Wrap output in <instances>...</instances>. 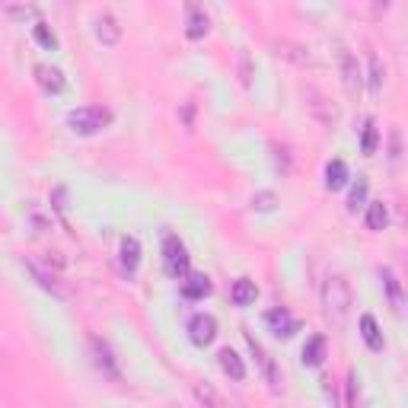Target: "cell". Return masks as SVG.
Returning a JSON list of instances; mask_svg holds the SVG:
<instances>
[{
  "label": "cell",
  "mask_w": 408,
  "mask_h": 408,
  "mask_svg": "<svg viewBox=\"0 0 408 408\" xmlns=\"http://www.w3.org/2000/svg\"><path fill=\"white\" fill-rule=\"evenodd\" d=\"M112 121V112L102 106H83V108H73L71 115H67V125H71L73 134H83V138H90V134H99L102 128Z\"/></svg>",
  "instance_id": "6da1fadb"
},
{
  "label": "cell",
  "mask_w": 408,
  "mask_h": 408,
  "mask_svg": "<svg viewBox=\"0 0 408 408\" xmlns=\"http://www.w3.org/2000/svg\"><path fill=\"white\" fill-rule=\"evenodd\" d=\"M322 303H325V310H329L332 316L342 319L345 312L351 310V303H355V297H351V284L345 281L342 275L325 277V284H322Z\"/></svg>",
  "instance_id": "7a4b0ae2"
},
{
  "label": "cell",
  "mask_w": 408,
  "mask_h": 408,
  "mask_svg": "<svg viewBox=\"0 0 408 408\" xmlns=\"http://www.w3.org/2000/svg\"><path fill=\"white\" fill-rule=\"evenodd\" d=\"M188 253L185 246H182L179 236H166L163 240V271H166L169 277H175V281H182V277L188 275Z\"/></svg>",
  "instance_id": "3957f363"
},
{
  "label": "cell",
  "mask_w": 408,
  "mask_h": 408,
  "mask_svg": "<svg viewBox=\"0 0 408 408\" xmlns=\"http://www.w3.org/2000/svg\"><path fill=\"white\" fill-rule=\"evenodd\" d=\"M364 73H360V64L357 58L351 51H342V83H345V93H348L351 99L360 96V83H364Z\"/></svg>",
  "instance_id": "277c9868"
},
{
  "label": "cell",
  "mask_w": 408,
  "mask_h": 408,
  "mask_svg": "<svg viewBox=\"0 0 408 408\" xmlns=\"http://www.w3.org/2000/svg\"><path fill=\"white\" fill-rule=\"evenodd\" d=\"M217 335V322L214 316H208V312H198V316H192V322H188V338H192L195 345H210Z\"/></svg>",
  "instance_id": "5b68a950"
},
{
  "label": "cell",
  "mask_w": 408,
  "mask_h": 408,
  "mask_svg": "<svg viewBox=\"0 0 408 408\" xmlns=\"http://www.w3.org/2000/svg\"><path fill=\"white\" fill-rule=\"evenodd\" d=\"M36 80H39V86H42L45 93H64V86H67L64 73H61L58 67H51V64H39L36 67Z\"/></svg>",
  "instance_id": "8992f818"
},
{
  "label": "cell",
  "mask_w": 408,
  "mask_h": 408,
  "mask_svg": "<svg viewBox=\"0 0 408 408\" xmlns=\"http://www.w3.org/2000/svg\"><path fill=\"white\" fill-rule=\"evenodd\" d=\"M265 322L271 325V332H275V335H284V338L294 335V332H297V319L290 316V312L284 310V306H281V310L265 312Z\"/></svg>",
  "instance_id": "52a82bcc"
},
{
  "label": "cell",
  "mask_w": 408,
  "mask_h": 408,
  "mask_svg": "<svg viewBox=\"0 0 408 408\" xmlns=\"http://www.w3.org/2000/svg\"><path fill=\"white\" fill-rule=\"evenodd\" d=\"M210 294V281L204 275H185L182 277V297L185 300H204Z\"/></svg>",
  "instance_id": "ba28073f"
},
{
  "label": "cell",
  "mask_w": 408,
  "mask_h": 408,
  "mask_svg": "<svg viewBox=\"0 0 408 408\" xmlns=\"http://www.w3.org/2000/svg\"><path fill=\"white\" fill-rule=\"evenodd\" d=\"M96 36H99L102 45H115L121 39V26H118V19H115L112 13H102V16L96 19Z\"/></svg>",
  "instance_id": "9c48e42d"
},
{
  "label": "cell",
  "mask_w": 408,
  "mask_h": 408,
  "mask_svg": "<svg viewBox=\"0 0 408 408\" xmlns=\"http://www.w3.org/2000/svg\"><path fill=\"white\" fill-rule=\"evenodd\" d=\"M138 262H141V243L134 240V236H125V240H121V271L134 275Z\"/></svg>",
  "instance_id": "30bf717a"
},
{
  "label": "cell",
  "mask_w": 408,
  "mask_h": 408,
  "mask_svg": "<svg viewBox=\"0 0 408 408\" xmlns=\"http://www.w3.org/2000/svg\"><path fill=\"white\" fill-rule=\"evenodd\" d=\"M360 335H364V342H367V348L370 351H383V332H379L377 319H373L370 312L360 316Z\"/></svg>",
  "instance_id": "8fae6325"
},
{
  "label": "cell",
  "mask_w": 408,
  "mask_h": 408,
  "mask_svg": "<svg viewBox=\"0 0 408 408\" xmlns=\"http://www.w3.org/2000/svg\"><path fill=\"white\" fill-rule=\"evenodd\" d=\"M217 360H220L223 373H227L230 379H243V377H246V364H243V357L236 355L233 348H223L220 355H217Z\"/></svg>",
  "instance_id": "7c38bea8"
},
{
  "label": "cell",
  "mask_w": 408,
  "mask_h": 408,
  "mask_svg": "<svg viewBox=\"0 0 408 408\" xmlns=\"http://www.w3.org/2000/svg\"><path fill=\"white\" fill-rule=\"evenodd\" d=\"M255 297H258V287H255V281H249V277H240V281L233 284V290H230V300L236 306H253Z\"/></svg>",
  "instance_id": "4fadbf2b"
},
{
  "label": "cell",
  "mask_w": 408,
  "mask_h": 408,
  "mask_svg": "<svg viewBox=\"0 0 408 408\" xmlns=\"http://www.w3.org/2000/svg\"><path fill=\"white\" fill-rule=\"evenodd\" d=\"M348 185V166H345V160H332L329 166H325V188L329 192H338V188Z\"/></svg>",
  "instance_id": "5bb4252c"
},
{
  "label": "cell",
  "mask_w": 408,
  "mask_h": 408,
  "mask_svg": "<svg viewBox=\"0 0 408 408\" xmlns=\"http://www.w3.org/2000/svg\"><path fill=\"white\" fill-rule=\"evenodd\" d=\"M322 360H325V338H322V335H312L310 342L303 345V364L319 367Z\"/></svg>",
  "instance_id": "9a60e30c"
},
{
  "label": "cell",
  "mask_w": 408,
  "mask_h": 408,
  "mask_svg": "<svg viewBox=\"0 0 408 408\" xmlns=\"http://www.w3.org/2000/svg\"><path fill=\"white\" fill-rule=\"evenodd\" d=\"M386 223H389V210H386L383 201H370V208H367V227L373 230V233H379V230H386Z\"/></svg>",
  "instance_id": "2e32d148"
},
{
  "label": "cell",
  "mask_w": 408,
  "mask_h": 408,
  "mask_svg": "<svg viewBox=\"0 0 408 408\" xmlns=\"http://www.w3.org/2000/svg\"><path fill=\"white\" fill-rule=\"evenodd\" d=\"M188 39H204V32H208V16H204L201 6L188 4Z\"/></svg>",
  "instance_id": "e0dca14e"
},
{
  "label": "cell",
  "mask_w": 408,
  "mask_h": 408,
  "mask_svg": "<svg viewBox=\"0 0 408 408\" xmlns=\"http://www.w3.org/2000/svg\"><path fill=\"white\" fill-rule=\"evenodd\" d=\"M93 355H96V367L102 373H106L108 379H118V367H115L112 355H108V348L102 342H93Z\"/></svg>",
  "instance_id": "ac0fdd59"
},
{
  "label": "cell",
  "mask_w": 408,
  "mask_h": 408,
  "mask_svg": "<svg viewBox=\"0 0 408 408\" xmlns=\"http://www.w3.org/2000/svg\"><path fill=\"white\" fill-rule=\"evenodd\" d=\"M195 396H198V402L204 408H227V402H223V396L214 389L210 383H195Z\"/></svg>",
  "instance_id": "d6986e66"
},
{
  "label": "cell",
  "mask_w": 408,
  "mask_h": 408,
  "mask_svg": "<svg viewBox=\"0 0 408 408\" xmlns=\"http://www.w3.org/2000/svg\"><path fill=\"white\" fill-rule=\"evenodd\" d=\"M379 275H383V284H386V294H389L392 310H396V312H402V287H399V277L392 275L389 268H383V271H379Z\"/></svg>",
  "instance_id": "ffe728a7"
},
{
  "label": "cell",
  "mask_w": 408,
  "mask_h": 408,
  "mask_svg": "<svg viewBox=\"0 0 408 408\" xmlns=\"http://www.w3.org/2000/svg\"><path fill=\"white\" fill-rule=\"evenodd\" d=\"M26 220L32 223V227L39 230V233H45V230H51V214H45L42 204H29L26 208Z\"/></svg>",
  "instance_id": "44dd1931"
},
{
  "label": "cell",
  "mask_w": 408,
  "mask_h": 408,
  "mask_svg": "<svg viewBox=\"0 0 408 408\" xmlns=\"http://www.w3.org/2000/svg\"><path fill=\"white\" fill-rule=\"evenodd\" d=\"M310 99H312V102H310V108L319 115V118L325 121V125H332V121H338V112H335V108H325V99L319 96V93H310Z\"/></svg>",
  "instance_id": "7402d4cb"
},
{
  "label": "cell",
  "mask_w": 408,
  "mask_h": 408,
  "mask_svg": "<svg viewBox=\"0 0 408 408\" xmlns=\"http://www.w3.org/2000/svg\"><path fill=\"white\" fill-rule=\"evenodd\" d=\"M383 83H386V67L379 64V58L370 51V90L379 93V90H383Z\"/></svg>",
  "instance_id": "603a6c76"
},
{
  "label": "cell",
  "mask_w": 408,
  "mask_h": 408,
  "mask_svg": "<svg viewBox=\"0 0 408 408\" xmlns=\"http://www.w3.org/2000/svg\"><path fill=\"white\" fill-rule=\"evenodd\" d=\"M306 49H300V45H290V42H277V54H284V58L297 61V64H312L310 54H303Z\"/></svg>",
  "instance_id": "cb8c5ba5"
},
{
  "label": "cell",
  "mask_w": 408,
  "mask_h": 408,
  "mask_svg": "<svg viewBox=\"0 0 408 408\" xmlns=\"http://www.w3.org/2000/svg\"><path fill=\"white\" fill-rule=\"evenodd\" d=\"M377 144H379V131H377L373 121H367V125H364V144H360V147H364L367 156H373V153H377Z\"/></svg>",
  "instance_id": "d4e9b609"
},
{
  "label": "cell",
  "mask_w": 408,
  "mask_h": 408,
  "mask_svg": "<svg viewBox=\"0 0 408 408\" xmlns=\"http://www.w3.org/2000/svg\"><path fill=\"white\" fill-rule=\"evenodd\" d=\"M367 198V179H357L355 185H351V198H348V208L357 210V204H364Z\"/></svg>",
  "instance_id": "484cf974"
},
{
  "label": "cell",
  "mask_w": 408,
  "mask_h": 408,
  "mask_svg": "<svg viewBox=\"0 0 408 408\" xmlns=\"http://www.w3.org/2000/svg\"><path fill=\"white\" fill-rule=\"evenodd\" d=\"M29 271H32V275H36V277H39V284H42V287H45V290H51V294H54V297H64V290H61V287H58V284H54V277H49V275H45V271H39V268H36V265H29Z\"/></svg>",
  "instance_id": "4316f807"
},
{
  "label": "cell",
  "mask_w": 408,
  "mask_h": 408,
  "mask_svg": "<svg viewBox=\"0 0 408 408\" xmlns=\"http://www.w3.org/2000/svg\"><path fill=\"white\" fill-rule=\"evenodd\" d=\"M36 39L45 45V49H54V45H58L54 32H49V26H45V23H36Z\"/></svg>",
  "instance_id": "83f0119b"
},
{
  "label": "cell",
  "mask_w": 408,
  "mask_h": 408,
  "mask_svg": "<svg viewBox=\"0 0 408 408\" xmlns=\"http://www.w3.org/2000/svg\"><path fill=\"white\" fill-rule=\"evenodd\" d=\"M253 208L255 210H271L275 208V192H258L253 198Z\"/></svg>",
  "instance_id": "f1b7e54d"
},
{
  "label": "cell",
  "mask_w": 408,
  "mask_h": 408,
  "mask_svg": "<svg viewBox=\"0 0 408 408\" xmlns=\"http://www.w3.org/2000/svg\"><path fill=\"white\" fill-rule=\"evenodd\" d=\"M6 13H10L13 19H36L39 13H36V6H6Z\"/></svg>",
  "instance_id": "f546056e"
},
{
  "label": "cell",
  "mask_w": 408,
  "mask_h": 408,
  "mask_svg": "<svg viewBox=\"0 0 408 408\" xmlns=\"http://www.w3.org/2000/svg\"><path fill=\"white\" fill-rule=\"evenodd\" d=\"M54 210L67 214V188H54Z\"/></svg>",
  "instance_id": "4dcf8cb0"
},
{
  "label": "cell",
  "mask_w": 408,
  "mask_h": 408,
  "mask_svg": "<svg viewBox=\"0 0 408 408\" xmlns=\"http://www.w3.org/2000/svg\"><path fill=\"white\" fill-rule=\"evenodd\" d=\"M240 61H243V83L249 86V83H253V67H249V51H243V58H240Z\"/></svg>",
  "instance_id": "1f68e13d"
}]
</instances>
